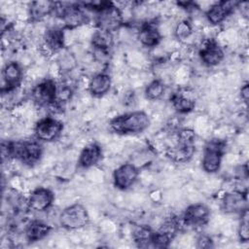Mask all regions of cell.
Wrapping results in <instances>:
<instances>
[{"label":"cell","mask_w":249,"mask_h":249,"mask_svg":"<svg viewBox=\"0 0 249 249\" xmlns=\"http://www.w3.org/2000/svg\"><path fill=\"white\" fill-rule=\"evenodd\" d=\"M137 38L142 46L154 48L158 46L161 40V35L158 24L155 21H146L139 27Z\"/></svg>","instance_id":"obj_15"},{"label":"cell","mask_w":249,"mask_h":249,"mask_svg":"<svg viewBox=\"0 0 249 249\" xmlns=\"http://www.w3.org/2000/svg\"><path fill=\"white\" fill-rule=\"evenodd\" d=\"M58 86L54 80L48 78L39 82L31 90L32 100L39 107L53 108L60 103L57 101Z\"/></svg>","instance_id":"obj_5"},{"label":"cell","mask_w":249,"mask_h":249,"mask_svg":"<svg viewBox=\"0 0 249 249\" xmlns=\"http://www.w3.org/2000/svg\"><path fill=\"white\" fill-rule=\"evenodd\" d=\"M151 124L148 114L144 111H132L112 118L110 128L118 134H134L146 130Z\"/></svg>","instance_id":"obj_2"},{"label":"cell","mask_w":249,"mask_h":249,"mask_svg":"<svg viewBox=\"0 0 249 249\" xmlns=\"http://www.w3.org/2000/svg\"><path fill=\"white\" fill-rule=\"evenodd\" d=\"M210 210L208 206L204 203L197 202L189 205L185 209L181 220L184 226L200 227L208 222Z\"/></svg>","instance_id":"obj_11"},{"label":"cell","mask_w":249,"mask_h":249,"mask_svg":"<svg viewBox=\"0 0 249 249\" xmlns=\"http://www.w3.org/2000/svg\"><path fill=\"white\" fill-rule=\"evenodd\" d=\"M196 247L198 248H211L213 247V241L210 236L201 234L196 240Z\"/></svg>","instance_id":"obj_28"},{"label":"cell","mask_w":249,"mask_h":249,"mask_svg":"<svg viewBox=\"0 0 249 249\" xmlns=\"http://www.w3.org/2000/svg\"><path fill=\"white\" fill-rule=\"evenodd\" d=\"M139 169L132 163L126 162L118 166L113 171L114 186L122 191L129 189L137 180Z\"/></svg>","instance_id":"obj_10"},{"label":"cell","mask_w":249,"mask_h":249,"mask_svg":"<svg viewBox=\"0 0 249 249\" xmlns=\"http://www.w3.org/2000/svg\"><path fill=\"white\" fill-rule=\"evenodd\" d=\"M226 147V141L220 138H213L206 142L201 160L202 168L205 172L215 173L220 169Z\"/></svg>","instance_id":"obj_4"},{"label":"cell","mask_w":249,"mask_h":249,"mask_svg":"<svg viewBox=\"0 0 249 249\" xmlns=\"http://www.w3.org/2000/svg\"><path fill=\"white\" fill-rule=\"evenodd\" d=\"M164 92V85L160 80L155 79L151 81L145 89V96L149 100H157L162 96Z\"/></svg>","instance_id":"obj_25"},{"label":"cell","mask_w":249,"mask_h":249,"mask_svg":"<svg viewBox=\"0 0 249 249\" xmlns=\"http://www.w3.org/2000/svg\"><path fill=\"white\" fill-rule=\"evenodd\" d=\"M111 85V76L106 72H100L90 78L88 89L92 96L101 97L110 90Z\"/></svg>","instance_id":"obj_19"},{"label":"cell","mask_w":249,"mask_h":249,"mask_svg":"<svg viewBox=\"0 0 249 249\" xmlns=\"http://www.w3.org/2000/svg\"><path fill=\"white\" fill-rule=\"evenodd\" d=\"M171 104L176 112L180 114H186L195 109L196 101L195 98L191 95V93H187L186 91L178 90L174 92L170 97Z\"/></svg>","instance_id":"obj_21"},{"label":"cell","mask_w":249,"mask_h":249,"mask_svg":"<svg viewBox=\"0 0 249 249\" xmlns=\"http://www.w3.org/2000/svg\"><path fill=\"white\" fill-rule=\"evenodd\" d=\"M198 55L201 62L205 66L214 67L223 61L225 53L220 44L215 39H208L199 49Z\"/></svg>","instance_id":"obj_12"},{"label":"cell","mask_w":249,"mask_h":249,"mask_svg":"<svg viewBox=\"0 0 249 249\" xmlns=\"http://www.w3.org/2000/svg\"><path fill=\"white\" fill-rule=\"evenodd\" d=\"M96 14L97 29L113 33L117 31L124 22L122 11L111 2H105L103 8Z\"/></svg>","instance_id":"obj_7"},{"label":"cell","mask_w":249,"mask_h":249,"mask_svg":"<svg viewBox=\"0 0 249 249\" xmlns=\"http://www.w3.org/2000/svg\"><path fill=\"white\" fill-rule=\"evenodd\" d=\"M42 154L43 148L38 139L2 142L3 160L14 159L24 164L32 165L39 161Z\"/></svg>","instance_id":"obj_1"},{"label":"cell","mask_w":249,"mask_h":249,"mask_svg":"<svg viewBox=\"0 0 249 249\" xmlns=\"http://www.w3.org/2000/svg\"><path fill=\"white\" fill-rule=\"evenodd\" d=\"M239 4L240 2L235 0L217 2L210 6L206 11L205 17L211 24L218 25L222 23L234 11V9L239 6Z\"/></svg>","instance_id":"obj_13"},{"label":"cell","mask_w":249,"mask_h":249,"mask_svg":"<svg viewBox=\"0 0 249 249\" xmlns=\"http://www.w3.org/2000/svg\"><path fill=\"white\" fill-rule=\"evenodd\" d=\"M102 158V149L97 143H90L85 146L78 159V165L81 168L87 169L94 166Z\"/></svg>","instance_id":"obj_17"},{"label":"cell","mask_w":249,"mask_h":249,"mask_svg":"<svg viewBox=\"0 0 249 249\" xmlns=\"http://www.w3.org/2000/svg\"><path fill=\"white\" fill-rule=\"evenodd\" d=\"M240 96L242 100L247 104L248 98H249V89H248V84H244L241 89H240Z\"/></svg>","instance_id":"obj_29"},{"label":"cell","mask_w":249,"mask_h":249,"mask_svg":"<svg viewBox=\"0 0 249 249\" xmlns=\"http://www.w3.org/2000/svg\"><path fill=\"white\" fill-rule=\"evenodd\" d=\"M54 200V194L52 190L45 187H38L33 190L28 196V207L37 212L48 210Z\"/></svg>","instance_id":"obj_14"},{"label":"cell","mask_w":249,"mask_h":249,"mask_svg":"<svg viewBox=\"0 0 249 249\" xmlns=\"http://www.w3.org/2000/svg\"><path fill=\"white\" fill-rule=\"evenodd\" d=\"M192 33H193L192 24L187 19H183L180 22H178L174 30L175 37L178 40H186L192 35Z\"/></svg>","instance_id":"obj_26"},{"label":"cell","mask_w":249,"mask_h":249,"mask_svg":"<svg viewBox=\"0 0 249 249\" xmlns=\"http://www.w3.org/2000/svg\"><path fill=\"white\" fill-rule=\"evenodd\" d=\"M113 33L97 29L91 36V45L97 53L108 54L113 47Z\"/></svg>","instance_id":"obj_22"},{"label":"cell","mask_w":249,"mask_h":249,"mask_svg":"<svg viewBox=\"0 0 249 249\" xmlns=\"http://www.w3.org/2000/svg\"><path fill=\"white\" fill-rule=\"evenodd\" d=\"M53 2L50 1H34L30 4L29 17L32 21H39L43 19L53 11Z\"/></svg>","instance_id":"obj_23"},{"label":"cell","mask_w":249,"mask_h":249,"mask_svg":"<svg viewBox=\"0 0 249 249\" xmlns=\"http://www.w3.org/2000/svg\"><path fill=\"white\" fill-rule=\"evenodd\" d=\"M62 228L74 231L83 229L89 222V215L87 208L81 203H74L65 207L58 217Z\"/></svg>","instance_id":"obj_6"},{"label":"cell","mask_w":249,"mask_h":249,"mask_svg":"<svg viewBox=\"0 0 249 249\" xmlns=\"http://www.w3.org/2000/svg\"><path fill=\"white\" fill-rule=\"evenodd\" d=\"M62 130L63 124L53 117L40 119L34 126L35 137L42 142H53L56 140Z\"/></svg>","instance_id":"obj_8"},{"label":"cell","mask_w":249,"mask_h":249,"mask_svg":"<svg viewBox=\"0 0 249 249\" xmlns=\"http://www.w3.org/2000/svg\"><path fill=\"white\" fill-rule=\"evenodd\" d=\"M196 151V133L190 128H182L176 134L174 143L166 149V157L174 162L189 161Z\"/></svg>","instance_id":"obj_3"},{"label":"cell","mask_w":249,"mask_h":249,"mask_svg":"<svg viewBox=\"0 0 249 249\" xmlns=\"http://www.w3.org/2000/svg\"><path fill=\"white\" fill-rule=\"evenodd\" d=\"M52 227L41 220H33L27 224L24 230L25 238L28 242H37L50 234Z\"/></svg>","instance_id":"obj_20"},{"label":"cell","mask_w":249,"mask_h":249,"mask_svg":"<svg viewBox=\"0 0 249 249\" xmlns=\"http://www.w3.org/2000/svg\"><path fill=\"white\" fill-rule=\"evenodd\" d=\"M154 230L147 225L138 226L132 233V239L137 247L147 248L151 246V239Z\"/></svg>","instance_id":"obj_24"},{"label":"cell","mask_w":249,"mask_h":249,"mask_svg":"<svg viewBox=\"0 0 249 249\" xmlns=\"http://www.w3.org/2000/svg\"><path fill=\"white\" fill-rule=\"evenodd\" d=\"M223 209L228 213H241L247 208L246 193L232 191L227 193L223 197Z\"/></svg>","instance_id":"obj_16"},{"label":"cell","mask_w":249,"mask_h":249,"mask_svg":"<svg viewBox=\"0 0 249 249\" xmlns=\"http://www.w3.org/2000/svg\"><path fill=\"white\" fill-rule=\"evenodd\" d=\"M23 72L21 66L17 61H10L2 69V87L3 94L15 91L21 84Z\"/></svg>","instance_id":"obj_9"},{"label":"cell","mask_w":249,"mask_h":249,"mask_svg":"<svg viewBox=\"0 0 249 249\" xmlns=\"http://www.w3.org/2000/svg\"><path fill=\"white\" fill-rule=\"evenodd\" d=\"M241 219L238 226V237L241 242H248L249 240V228H248V209H244L241 213Z\"/></svg>","instance_id":"obj_27"},{"label":"cell","mask_w":249,"mask_h":249,"mask_svg":"<svg viewBox=\"0 0 249 249\" xmlns=\"http://www.w3.org/2000/svg\"><path fill=\"white\" fill-rule=\"evenodd\" d=\"M43 45L51 53H57L64 47V32L60 27L48 28L43 36Z\"/></svg>","instance_id":"obj_18"}]
</instances>
